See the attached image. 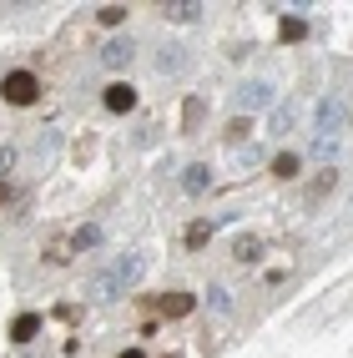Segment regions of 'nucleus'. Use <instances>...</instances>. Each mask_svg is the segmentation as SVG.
Here are the masks:
<instances>
[{"instance_id":"f257e3e1","label":"nucleus","mask_w":353,"mask_h":358,"mask_svg":"<svg viewBox=\"0 0 353 358\" xmlns=\"http://www.w3.org/2000/svg\"><path fill=\"white\" fill-rule=\"evenodd\" d=\"M141 273H147V257H141V252H122L116 262H106V268L91 278V293H96V298H122V293H131L141 282Z\"/></svg>"},{"instance_id":"f03ea898","label":"nucleus","mask_w":353,"mask_h":358,"mask_svg":"<svg viewBox=\"0 0 353 358\" xmlns=\"http://www.w3.org/2000/svg\"><path fill=\"white\" fill-rule=\"evenodd\" d=\"M0 96H6L10 106H36L41 101V76L36 71H10V76L0 81Z\"/></svg>"},{"instance_id":"7ed1b4c3","label":"nucleus","mask_w":353,"mask_h":358,"mask_svg":"<svg viewBox=\"0 0 353 358\" xmlns=\"http://www.w3.org/2000/svg\"><path fill=\"white\" fill-rule=\"evenodd\" d=\"M343 122H348V101L343 96H323L318 101V136H343Z\"/></svg>"},{"instance_id":"20e7f679","label":"nucleus","mask_w":353,"mask_h":358,"mask_svg":"<svg viewBox=\"0 0 353 358\" xmlns=\"http://www.w3.org/2000/svg\"><path fill=\"white\" fill-rule=\"evenodd\" d=\"M131 61H136V41L116 36V41H106V45H101V66H106V71H127Z\"/></svg>"},{"instance_id":"39448f33","label":"nucleus","mask_w":353,"mask_h":358,"mask_svg":"<svg viewBox=\"0 0 353 358\" xmlns=\"http://www.w3.org/2000/svg\"><path fill=\"white\" fill-rule=\"evenodd\" d=\"M263 106H273V86L268 81H243L238 86V116L243 111H263Z\"/></svg>"},{"instance_id":"423d86ee","label":"nucleus","mask_w":353,"mask_h":358,"mask_svg":"<svg viewBox=\"0 0 353 358\" xmlns=\"http://www.w3.org/2000/svg\"><path fill=\"white\" fill-rule=\"evenodd\" d=\"M101 106H106V111H116V116H122V111H131V106H136V86H127V81H111V86L101 91Z\"/></svg>"},{"instance_id":"0eeeda50","label":"nucleus","mask_w":353,"mask_h":358,"mask_svg":"<svg viewBox=\"0 0 353 358\" xmlns=\"http://www.w3.org/2000/svg\"><path fill=\"white\" fill-rule=\"evenodd\" d=\"M152 66L161 71V76H177V71L187 66V45H177V41H172V45H157V56H152Z\"/></svg>"},{"instance_id":"6e6552de","label":"nucleus","mask_w":353,"mask_h":358,"mask_svg":"<svg viewBox=\"0 0 353 358\" xmlns=\"http://www.w3.org/2000/svg\"><path fill=\"white\" fill-rule=\"evenodd\" d=\"M227 252H232V262H257V257H263V237H257V232H238Z\"/></svg>"},{"instance_id":"1a4fd4ad","label":"nucleus","mask_w":353,"mask_h":358,"mask_svg":"<svg viewBox=\"0 0 353 358\" xmlns=\"http://www.w3.org/2000/svg\"><path fill=\"white\" fill-rule=\"evenodd\" d=\"M161 318H187V313H197V298L192 293H161Z\"/></svg>"},{"instance_id":"9d476101","label":"nucleus","mask_w":353,"mask_h":358,"mask_svg":"<svg viewBox=\"0 0 353 358\" xmlns=\"http://www.w3.org/2000/svg\"><path fill=\"white\" fill-rule=\"evenodd\" d=\"M161 15L177 20V26H192V20H202V6H197V0H167V6H161Z\"/></svg>"},{"instance_id":"9b49d317","label":"nucleus","mask_w":353,"mask_h":358,"mask_svg":"<svg viewBox=\"0 0 353 358\" xmlns=\"http://www.w3.org/2000/svg\"><path fill=\"white\" fill-rule=\"evenodd\" d=\"M182 187H187V197H202L207 192V187H212V166H187V172H182Z\"/></svg>"},{"instance_id":"f8f14e48","label":"nucleus","mask_w":353,"mask_h":358,"mask_svg":"<svg viewBox=\"0 0 353 358\" xmlns=\"http://www.w3.org/2000/svg\"><path fill=\"white\" fill-rule=\"evenodd\" d=\"M36 333H41V313H20V318L10 323V338H15V343H31Z\"/></svg>"},{"instance_id":"ddd939ff","label":"nucleus","mask_w":353,"mask_h":358,"mask_svg":"<svg viewBox=\"0 0 353 358\" xmlns=\"http://www.w3.org/2000/svg\"><path fill=\"white\" fill-rule=\"evenodd\" d=\"M333 187H338V166H323V172L308 182V197L318 202V197H328V192H333Z\"/></svg>"},{"instance_id":"4468645a","label":"nucleus","mask_w":353,"mask_h":358,"mask_svg":"<svg viewBox=\"0 0 353 358\" xmlns=\"http://www.w3.org/2000/svg\"><path fill=\"white\" fill-rule=\"evenodd\" d=\"M293 122H298V111L282 101V106H273V116H268V131H278V136H288L293 131Z\"/></svg>"},{"instance_id":"2eb2a0df","label":"nucleus","mask_w":353,"mask_h":358,"mask_svg":"<svg viewBox=\"0 0 353 358\" xmlns=\"http://www.w3.org/2000/svg\"><path fill=\"white\" fill-rule=\"evenodd\" d=\"M298 166H303L298 152H278V157H273V177H278V182H293V177H298Z\"/></svg>"},{"instance_id":"dca6fc26","label":"nucleus","mask_w":353,"mask_h":358,"mask_svg":"<svg viewBox=\"0 0 353 358\" xmlns=\"http://www.w3.org/2000/svg\"><path fill=\"white\" fill-rule=\"evenodd\" d=\"M202 116H207V101L192 96V101L182 106V131H197V127H202Z\"/></svg>"},{"instance_id":"f3484780","label":"nucleus","mask_w":353,"mask_h":358,"mask_svg":"<svg viewBox=\"0 0 353 358\" xmlns=\"http://www.w3.org/2000/svg\"><path fill=\"white\" fill-rule=\"evenodd\" d=\"M207 237H212V222H192L182 232V243H187V252H197V248H207Z\"/></svg>"},{"instance_id":"a211bd4d","label":"nucleus","mask_w":353,"mask_h":358,"mask_svg":"<svg viewBox=\"0 0 353 358\" xmlns=\"http://www.w3.org/2000/svg\"><path fill=\"white\" fill-rule=\"evenodd\" d=\"M71 237H51V248H45V262H51V268H61V262H71Z\"/></svg>"},{"instance_id":"6ab92c4d","label":"nucleus","mask_w":353,"mask_h":358,"mask_svg":"<svg viewBox=\"0 0 353 358\" xmlns=\"http://www.w3.org/2000/svg\"><path fill=\"white\" fill-rule=\"evenodd\" d=\"M222 136H227V147H238V141H247V136H252V127H247V116H232Z\"/></svg>"},{"instance_id":"aec40b11","label":"nucleus","mask_w":353,"mask_h":358,"mask_svg":"<svg viewBox=\"0 0 353 358\" xmlns=\"http://www.w3.org/2000/svg\"><path fill=\"white\" fill-rule=\"evenodd\" d=\"M207 308H212V313H227V308H232V298H227L222 282H212V288H207Z\"/></svg>"},{"instance_id":"412c9836","label":"nucleus","mask_w":353,"mask_h":358,"mask_svg":"<svg viewBox=\"0 0 353 358\" xmlns=\"http://www.w3.org/2000/svg\"><path fill=\"white\" fill-rule=\"evenodd\" d=\"M96 20H101V26H122V20H127V6H101Z\"/></svg>"},{"instance_id":"4be33fe9","label":"nucleus","mask_w":353,"mask_h":358,"mask_svg":"<svg viewBox=\"0 0 353 358\" xmlns=\"http://www.w3.org/2000/svg\"><path fill=\"white\" fill-rule=\"evenodd\" d=\"M96 243H101V227H81L71 237V248H96Z\"/></svg>"},{"instance_id":"5701e85b","label":"nucleus","mask_w":353,"mask_h":358,"mask_svg":"<svg viewBox=\"0 0 353 358\" xmlns=\"http://www.w3.org/2000/svg\"><path fill=\"white\" fill-rule=\"evenodd\" d=\"M303 36H308V26H303L298 15H288V20H282V41H303Z\"/></svg>"},{"instance_id":"b1692460","label":"nucleus","mask_w":353,"mask_h":358,"mask_svg":"<svg viewBox=\"0 0 353 358\" xmlns=\"http://www.w3.org/2000/svg\"><path fill=\"white\" fill-rule=\"evenodd\" d=\"M15 157H20L15 147H0V182H6V177L15 172Z\"/></svg>"},{"instance_id":"393cba45","label":"nucleus","mask_w":353,"mask_h":358,"mask_svg":"<svg viewBox=\"0 0 353 358\" xmlns=\"http://www.w3.org/2000/svg\"><path fill=\"white\" fill-rule=\"evenodd\" d=\"M10 202H15V192H10L6 182H0V207H10Z\"/></svg>"},{"instance_id":"a878e982","label":"nucleus","mask_w":353,"mask_h":358,"mask_svg":"<svg viewBox=\"0 0 353 358\" xmlns=\"http://www.w3.org/2000/svg\"><path fill=\"white\" fill-rule=\"evenodd\" d=\"M116 358H147V353H141V348H127V353H116Z\"/></svg>"}]
</instances>
